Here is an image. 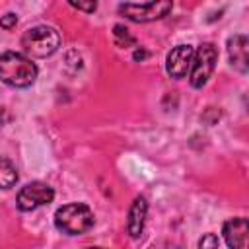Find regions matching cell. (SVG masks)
<instances>
[{
	"mask_svg": "<svg viewBox=\"0 0 249 249\" xmlns=\"http://www.w3.org/2000/svg\"><path fill=\"white\" fill-rule=\"evenodd\" d=\"M37 78V66L29 56L14 51L0 53V82L12 88H29Z\"/></svg>",
	"mask_w": 249,
	"mask_h": 249,
	"instance_id": "1",
	"label": "cell"
},
{
	"mask_svg": "<svg viewBox=\"0 0 249 249\" xmlns=\"http://www.w3.org/2000/svg\"><path fill=\"white\" fill-rule=\"evenodd\" d=\"M54 226L66 235H82L93 226V212L82 202L64 204L54 212Z\"/></svg>",
	"mask_w": 249,
	"mask_h": 249,
	"instance_id": "2",
	"label": "cell"
},
{
	"mask_svg": "<svg viewBox=\"0 0 249 249\" xmlns=\"http://www.w3.org/2000/svg\"><path fill=\"white\" fill-rule=\"evenodd\" d=\"M23 51L33 58H47L60 47V33L51 25L29 27L21 37Z\"/></svg>",
	"mask_w": 249,
	"mask_h": 249,
	"instance_id": "3",
	"label": "cell"
},
{
	"mask_svg": "<svg viewBox=\"0 0 249 249\" xmlns=\"http://www.w3.org/2000/svg\"><path fill=\"white\" fill-rule=\"evenodd\" d=\"M216 62H218V51L212 43H202L196 51H195V56H193V64H191V76H189V82L193 88H202L206 86V82L210 80L214 68H216Z\"/></svg>",
	"mask_w": 249,
	"mask_h": 249,
	"instance_id": "4",
	"label": "cell"
},
{
	"mask_svg": "<svg viewBox=\"0 0 249 249\" xmlns=\"http://www.w3.org/2000/svg\"><path fill=\"white\" fill-rule=\"evenodd\" d=\"M173 4L169 0H160V2H142V4H130L124 2L119 6V12L138 23H146V21H154V19H161L171 12Z\"/></svg>",
	"mask_w": 249,
	"mask_h": 249,
	"instance_id": "5",
	"label": "cell"
},
{
	"mask_svg": "<svg viewBox=\"0 0 249 249\" xmlns=\"http://www.w3.org/2000/svg\"><path fill=\"white\" fill-rule=\"evenodd\" d=\"M54 198V191L53 187H49L43 181H31L25 187L19 189L18 193V208L21 212H31L39 206L49 204Z\"/></svg>",
	"mask_w": 249,
	"mask_h": 249,
	"instance_id": "6",
	"label": "cell"
},
{
	"mask_svg": "<svg viewBox=\"0 0 249 249\" xmlns=\"http://www.w3.org/2000/svg\"><path fill=\"white\" fill-rule=\"evenodd\" d=\"M193 56H195V49L191 45H177L169 51L167 58H165V70L171 78L181 80L189 74L191 64H193Z\"/></svg>",
	"mask_w": 249,
	"mask_h": 249,
	"instance_id": "7",
	"label": "cell"
},
{
	"mask_svg": "<svg viewBox=\"0 0 249 249\" xmlns=\"http://www.w3.org/2000/svg\"><path fill=\"white\" fill-rule=\"evenodd\" d=\"M247 231H249L247 218H241V216L228 220L222 230L230 249H247Z\"/></svg>",
	"mask_w": 249,
	"mask_h": 249,
	"instance_id": "8",
	"label": "cell"
},
{
	"mask_svg": "<svg viewBox=\"0 0 249 249\" xmlns=\"http://www.w3.org/2000/svg\"><path fill=\"white\" fill-rule=\"evenodd\" d=\"M249 43H247V37L237 33L233 37L228 39V56H230V62L233 68H237L239 72H247V66H249Z\"/></svg>",
	"mask_w": 249,
	"mask_h": 249,
	"instance_id": "9",
	"label": "cell"
},
{
	"mask_svg": "<svg viewBox=\"0 0 249 249\" xmlns=\"http://www.w3.org/2000/svg\"><path fill=\"white\" fill-rule=\"evenodd\" d=\"M148 214V202L144 196H136L130 210H128V220H126V231L132 239H138L144 231V222Z\"/></svg>",
	"mask_w": 249,
	"mask_h": 249,
	"instance_id": "10",
	"label": "cell"
},
{
	"mask_svg": "<svg viewBox=\"0 0 249 249\" xmlns=\"http://www.w3.org/2000/svg\"><path fill=\"white\" fill-rule=\"evenodd\" d=\"M16 183H18V169H16V165L8 158L0 156V189H10Z\"/></svg>",
	"mask_w": 249,
	"mask_h": 249,
	"instance_id": "11",
	"label": "cell"
},
{
	"mask_svg": "<svg viewBox=\"0 0 249 249\" xmlns=\"http://www.w3.org/2000/svg\"><path fill=\"white\" fill-rule=\"evenodd\" d=\"M113 39H115V45L121 47V49H128V47H134L136 45L134 35H130V31L124 25H121V23H117L113 27Z\"/></svg>",
	"mask_w": 249,
	"mask_h": 249,
	"instance_id": "12",
	"label": "cell"
},
{
	"mask_svg": "<svg viewBox=\"0 0 249 249\" xmlns=\"http://www.w3.org/2000/svg\"><path fill=\"white\" fill-rule=\"evenodd\" d=\"M220 247V239L216 233H204L198 239V249H218Z\"/></svg>",
	"mask_w": 249,
	"mask_h": 249,
	"instance_id": "13",
	"label": "cell"
},
{
	"mask_svg": "<svg viewBox=\"0 0 249 249\" xmlns=\"http://www.w3.org/2000/svg\"><path fill=\"white\" fill-rule=\"evenodd\" d=\"M16 23H18V16L12 14V12L0 18V27H2V29H8V31H10V29L16 27Z\"/></svg>",
	"mask_w": 249,
	"mask_h": 249,
	"instance_id": "14",
	"label": "cell"
},
{
	"mask_svg": "<svg viewBox=\"0 0 249 249\" xmlns=\"http://www.w3.org/2000/svg\"><path fill=\"white\" fill-rule=\"evenodd\" d=\"M70 6L78 8V10H84V12H95L97 2H74V0H70Z\"/></svg>",
	"mask_w": 249,
	"mask_h": 249,
	"instance_id": "15",
	"label": "cell"
},
{
	"mask_svg": "<svg viewBox=\"0 0 249 249\" xmlns=\"http://www.w3.org/2000/svg\"><path fill=\"white\" fill-rule=\"evenodd\" d=\"M146 56H148V53H146V51H142V49L134 51V60H142V58H146Z\"/></svg>",
	"mask_w": 249,
	"mask_h": 249,
	"instance_id": "16",
	"label": "cell"
},
{
	"mask_svg": "<svg viewBox=\"0 0 249 249\" xmlns=\"http://www.w3.org/2000/svg\"><path fill=\"white\" fill-rule=\"evenodd\" d=\"M150 249H161V245H160V243H154V245H152ZM167 249H173V247H171V245L167 243Z\"/></svg>",
	"mask_w": 249,
	"mask_h": 249,
	"instance_id": "17",
	"label": "cell"
},
{
	"mask_svg": "<svg viewBox=\"0 0 249 249\" xmlns=\"http://www.w3.org/2000/svg\"><path fill=\"white\" fill-rule=\"evenodd\" d=\"M86 249H103V247H86Z\"/></svg>",
	"mask_w": 249,
	"mask_h": 249,
	"instance_id": "18",
	"label": "cell"
}]
</instances>
